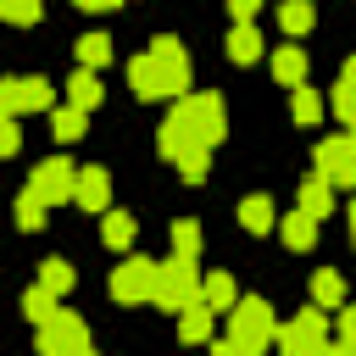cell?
Listing matches in <instances>:
<instances>
[{
  "mask_svg": "<svg viewBox=\"0 0 356 356\" xmlns=\"http://www.w3.org/2000/svg\"><path fill=\"white\" fill-rule=\"evenodd\" d=\"M334 117H339L345 128L356 122V67H350V61L339 67V83H334Z\"/></svg>",
  "mask_w": 356,
  "mask_h": 356,
  "instance_id": "cell-19",
  "label": "cell"
},
{
  "mask_svg": "<svg viewBox=\"0 0 356 356\" xmlns=\"http://www.w3.org/2000/svg\"><path fill=\"white\" fill-rule=\"evenodd\" d=\"M172 117H178V122H184L195 139H206V145H222V134H228V111H222V95H178Z\"/></svg>",
  "mask_w": 356,
  "mask_h": 356,
  "instance_id": "cell-5",
  "label": "cell"
},
{
  "mask_svg": "<svg viewBox=\"0 0 356 356\" xmlns=\"http://www.w3.org/2000/svg\"><path fill=\"white\" fill-rule=\"evenodd\" d=\"M239 222H245L250 234H267V228L278 222V206H273V195H245V200H239Z\"/></svg>",
  "mask_w": 356,
  "mask_h": 356,
  "instance_id": "cell-16",
  "label": "cell"
},
{
  "mask_svg": "<svg viewBox=\"0 0 356 356\" xmlns=\"http://www.w3.org/2000/svg\"><path fill=\"white\" fill-rule=\"evenodd\" d=\"M150 300H156L161 312H184L189 300H200V273H195V256H178V250H172V261H156Z\"/></svg>",
  "mask_w": 356,
  "mask_h": 356,
  "instance_id": "cell-4",
  "label": "cell"
},
{
  "mask_svg": "<svg viewBox=\"0 0 356 356\" xmlns=\"http://www.w3.org/2000/svg\"><path fill=\"white\" fill-rule=\"evenodd\" d=\"M323 317H328L323 306H312V312L289 317L284 328H273V345H278V350H289V356H317V350H328V323H323Z\"/></svg>",
  "mask_w": 356,
  "mask_h": 356,
  "instance_id": "cell-7",
  "label": "cell"
},
{
  "mask_svg": "<svg viewBox=\"0 0 356 356\" xmlns=\"http://www.w3.org/2000/svg\"><path fill=\"white\" fill-rule=\"evenodd\" d=\"M100 100H106V89H100L95 67H78V72L67 78V106H78V111H95Z\"/></svg>",
  "mask_w": 356,
  "mask_h": 356,
  "instance_id": "cell-13",
  "label": "cell"
},
{
  "mask_svg": "<svg viewBox=\"0 0 356 356\" xmlns=\"http://www.w3.org/2000/svg\"><path fill=\"white\" fill-rule=\"evenodd\" d=\"M234 295H239V284H234L228 273H211V278H200V306H211V312H228V306H234Z\"/></svg>",
  "mask_w": 356,
  "mask_h": 356,
  "instance_id": "cell-21",
  "label": "cell"
},
{
  "mask_svg": "<svg viewBox=\"0 0 356 356\" xmlns=\"http://www.w3.org/2000/svg\"><path fill=\"white\" fill-rule=\"evenodd\" d=\"M17 145H22V128H17V117H11V111H0V161H6V156H17Z\"/></svg>",
  "mask_w": 356,
  "mask_h": 356,
  "instance_id": "cell-33",
  "label": "cell"
},
{
  "mask_svg": "<svg viewBox=\"0 0 356 356\" xmlns=\"http://www.w3.org/2000/svg\"><path fill=\"white\" fill-rule=\"evenodd\" d=\"M72 161L67 156H50V161H39L33 172H28V189L44 200V206H61V200H72Z\"/></svg>",
  "mask_w": 356,
  "mask_h": 356,
  "instance_id": "cell-10",
  "label": "cell"
},
{
  "mask_svg": "<svg viewBox=\"0 0 356 356\" xmlns=\"http://www.w3.org/2000/svg\"><path fill=\"white\" fill-rule=\"evenodd\" d=\"M44 211H50V206H44L33 189L17 195V228H22V234H39V228H44Z\"/></svg>",
  "mask_w": 356,
  "mask_h": 356,
  "instance_id": "cell-26",
  "label": "cell"
},
{
  "mask_svg": "<svg viewBox=\"0 0 356 356\" xmlns=\"http://www.w3.org/2000/svg\"><path fill=\"white\" fill-rule=\"evenodd\" d=\"M312 306H323V312H334V306H345V278L339 273H312Z\"/></svg>",
  "mask_w": 356,
  "mask_h": 356,
  "instance_id": "cell-20",
  "label": "cell"
},
{
  "mask_svg": "<svg viewBox=\"0 0 356 356\" xmlns=\"http://www.w3.org/2000/svg\"><path fill=\"white\" fill-rule=\"evenodd\" d=\"M150 284H156V261L150 256H128L122 267H111V300H122V306L150 300Z\"/></svg>",
  "mask_w": 356,
  "mask_h": 356,
  "instance_id": "cell-8",
  "label": "cell"
},
{
  "mask_svg": "<svg viewBox=\"0 0 356 356\" xmlns=\"http://www.w3.org/2000/svg\"><path fill=\"white\" fill-rule=\"evenodd\" d=\"M273 78L289 89V83H300L306 78V50L300 44H284V50H273Z\"/></svg>",
  "mask_w": 356,
  "mask_h": 356,
  "instance_id": "cell-18",
  "label": "cell"
},
{
  "mask_svg": "<svg viewBox=\"0 0 356 356\" xmlns=\"http://www.w3.org/2000/svg\"><path fill=\"white\" fill-rule=\"evenodd\" d=\"M50 312H56V295H50L44 284H33V289L22 295V317H28V323H44Z\"/></svg>",
  "mask_w": 356,
  "mask_h": 356,
  "instance_id": "cell-31",
  "label": "cell"
},
{
  "mask_svg": "<svg viewBox=\"0 0 356 356\" xmlns=\"http://www.w3.org/2000/svg\"><path fill=\"white\" fill-rule=\"evenodd\" d=\"M83 117H89V111H78V106H61V111H56V122H50V128H56V139H61V145L83 139Z\"/></svg>",
  "mask_w": 356,
  "mask_h": 356,
  "instance_id": "cell-29",
  "label": "cell"
},
{
  "mask_svg": "<svg viewBox=\"0 0 356 356\" xmlns=\"http://www.w3.org/2000/svg\"><path fill=\"white\" fill-rule=\"evenodd\" d=\"M273 306L256 295H234L228 306V339H217V356H256L273 345Z\"/></svg>",
  "mask_w": 356,
  "mask_h": 356,
  "instance_id": "cell-1",
  "label": "cell"
},
{
  "mask_svg": "<svg viewBox=\"0 0 356 356\" xmlns=\"http://www.w3.org/2000/svg\"><path fill=\"white\" fill-rule=\"evenodd\" d=\"M44 106H50L44 78H0V111L22 117V111H44Z\"/></svg>",
  "mask_w": 356,
  "mask_h": 356,
  "instance_id": "cell-11",
  "label": "cell"
},
{
  "mask_svg": "<svg viewBox=\"0 0 356 356\" xmlns=\"http://www.w3.org/2000/svg\"><path fill=\"white\" fill-rule=\"evenodd\" d=\"M300 211H306V217H317V222H323V217L334 211V184H328L323 172L300 178Z\"/></svg>",
  "mask_w": 356,
  "mask_h": 356,
  "instance_id": "cell-14",
  "label": "cell"
},
{
  "mask_svg": "<svg viewBox=\"0 0 356 356\" xmlns=\"http://www.w3.org/2000/svg\"><path fill=\"white\" fill-rule=\"evenodd\" d=\"M312 22H317L312 0H284V6H278V28H284V33H306Z\"/></svg>",
  "mask_w": 356,
  "mask_h": 356,
  "instance_id": "cell-25",
  "label": "cell"
},
{
  "mask_svg": "<svg viewBox=\"0 0 356 356\" xmlns=\"http://www.w3.org/2000/svg\"><path fill=\"white\" fill-rule=\"evenodd\" d=\"M78 61H83V67H106V61H111V39H106V33H83V39H78Z\"/></svg>",
  "mask_w": 356,
  "mask_h": 356,
  "instance_id": "cell-28",
  "label": "cell"
},
{
  "mask_svg": "<svg viewBox=\"0 0 356 356\" xmlns=\"http://www.w3.org/2000/svg\"><path fill=\"white\" fill-rule=\"evenodd\" d=\"M39 284L61 300L67 289H72V261H61V256H50V261H39Z\"/></svg>",
  "mask_w": 356,
  "mask_h": 356,
  "instance_id": "cell-27",
  "label": "cell"
},
{
  "mask_svg": "<svg viewBox=\"0 0 356 356\" xmlns=\"http://www.w3.org/2000/svg\"><path fill=\"white\" fill-rule=\"evenodd\" d=\"M289 89H295V95H289V117H295L300 128H312V122L323 117V100H317V89H306V78H300V83H289Z\"/></svg>",
  "mask_w": 356,
  "mask_h": 356,
  "instance_id": "cell-23",
  "label": "cell"
},
{
  "mask_svg": "<svg viewBox=\"0 0 356 356\" xmlns=\"http://www.w3.org/2000/svg\"><path fill=\"white\" fill-rule=\"evenodd\" d=\"M134 228H139V222H134V211H106L100 239H106L111 250H128V245H134Z\"/></svg>",
  "mask_w": 356,
  "mask_h": 356,
  "instance_id": "cell-24",
  "label": "cell"
},
{
  "mask_svg": "<svg viewBox=\"0 0 356 356\" xmlns=\"http://www.w3.org/2000/svg\"><path fill=\"white\" fill-rule=\"evenodd\" d=\"M273 228L284 234V245H289V250H312V245H317V217H306L300 206H295L289 217H278Z\"/></svg>",
  "mask_w": 356,
  "mask_h": 356,
  "instance_id": "cell-15",
  "label": "cell"
},
{
  "mask_svg": "<svg viewBox=\"0 0 356 356\" xmlns=\"http://www.w3.org/2000/svg\"><path fill=\"white\" fill-rule=\"evenodd\" d=\"M228 56H234L239 67H250V61L261 56V33H256L250 22H234V33H228Z\"/></svg>",
  "mask_w": 356,
  "mask_h": 356,
  "instance_id": "cell-22",
  "label": "cell"
},
{
  "mask_svg": "<svg viewBox=\"0 0 356 356\" xmlns=\"http://www.w3.org/2000/svg\"><path fill=\"white\" fill-rule=\"evenodd\" d=\"M317 172L339 189V184H356V139L350 134H328L317 145Z\"/></svg>",
  "mask_w": 356,
  "mask_h": 356,
  "instance_id": "cell-9",
  "label": "cell"
},
{
  "mask_svg": "<svg viewBox=\"0 0 356 356\" xmlns=\"http://www.w3.org/2000/svg\"><path fill=\"white\" fill-rule=\"evenodd\" d=\"M228 11H234V17H239V22H250V17H256V11H261V0H228Z\"/></svg>",
  "mask_w": 356,
  "mask_h": 356,
  "instance_id": "cell-34",
  "label": "cell"
},
{
  "mask_svg": "<svg viewBox=\"0 0 356 356\" xmlns=\"http://www.w3.org/2000/svg\"><path fill=\"white\" fill-rule=\"evenodd\" d=\"M172 250L178 256H200V222L195 217H178L172 222Z\"/></svg>",
  "mask_w": 356,
  "mask_h": 356,
  "instance_id": "cell-30",
  "label": "cell"
},
{
  "mask_svg": "<svg viewBox=\"0 0 356 356\" xmlns=\"http://www.w3.org/2000/svg\"><path fill=\"white\" fill-rule=\"evenodd\" d=\"M39 11H44V0H0V17H6V22H17V28H33V22H39Z\"/></svg>",
  "mask_w": 356,
  "mask_h": 356,
  "instance_id": "cell-32",
  "label": "cell"
},
{
  "mask_svg": "<svg viewBox=\"0 0 356 356\" xmlns=\"http://www.w3.org/2000/svg\"><path fill=\"white\" fill-rule=\"evenodd\" d=\"M72 200L83 211H106L111 206V172L106 167H78L72 172Z\"/></svg>",
  "mask_w": 356,
  "mask_h": 356,
  "instance_id": "cell-12",
  "label": "cell"
},
{
  "mask_svg": "<svg viewBox=\"0 0 356 356\" xmlns=\"http://www.w3.org/2000/svg\"><path fill=\"white\" fill-rule=\"evenodd\" d=\"M128 89H134L139 100H167V95L189 89V56H184V61H167V56H156V50L134 56V61H128Z\"/></svg>",
  "mask_w": 356,
  "mask_h": 356,
  "instance_id": "cell-2",
  "label": "cell"
},
{
  "mask_svg": "<svg viewBox=\"0 0 356 356\" xmlns=\"http://www.w3.org/2000/svg\"><path fill=\"white\" fill-rule=\"evenodd\" d=\"M39 350H44V356H89V328H83V317L56 306V312L39 323Z\"/></svg>",
  "mask_w": 356,
  "mask_h": 356,
  "instance_id": "cell-6",
  "label": "cell"
},
{
  "mask_svg": "<svg viewBox=\"0 0 356 356\" xmlns=\"http://www.w3.org/2000/svg\"><path fill=\"white\" fill-rule=\"evenodd\" d=\"M72 6H83V11H111L117 0H72Z\"/></svg>",
  "mask_w": 356,
  "mask_h": 356,
  "instance_id": "cell-35",
  "label": "cell"
},
{
  "mask_svg": "<svg viewBox=\"0 0 356 356\" xmlns=\"http://www.w3.org/2000/svg\"><path fill=\"white\" fill-rule=\"evenodd\" d=\"M156 150H161V156L184 172V184H200V178H206V167H211V145H206V139H195L178 117H167V122H161Z\"/></svg>",
  "mask_w": 356,
  "mask_h": 356,
  "instance_id": "cell-3",
  "label": "cell"
},
{
  "mask_svg": "<svg viewBox=\"0 0 356 356\" xmlns=\"http://www.w3.org/2000/svg\"><path fill=\"white\" fill-rule=\"evenodd\" d=\"M178 339H184V345H206V339H211V306L189 300L184 317H178Z\"/></svg>",
  "mask_w": 356,
  "mask_h": 356,
  "instance_id": "cell-17",
  "label": "cell"
}]
</instances>
